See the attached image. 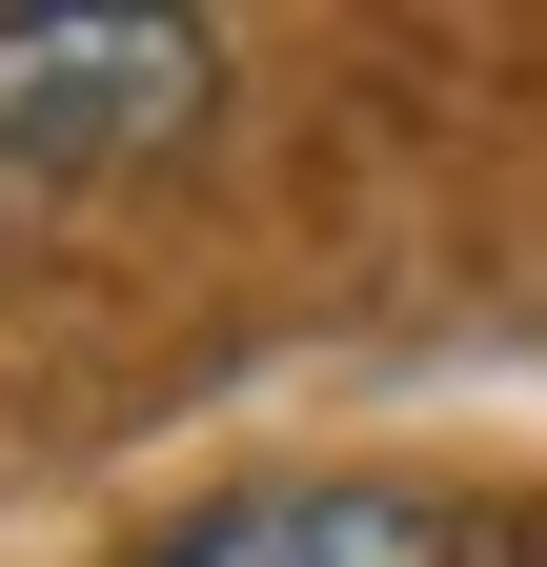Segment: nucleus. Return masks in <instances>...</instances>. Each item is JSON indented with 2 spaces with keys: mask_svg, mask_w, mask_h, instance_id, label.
I'll use <instances>...</instances> for the list:
<instances>
[{
  "mask_svg": "<svg viewBox=\"0 0 547 567\" xmlns=\"http://www.w3.org/2000/svg\"><path fill=\"white\" fill-rule=\"evenodd\" d=\"M122 567H446L426 486H224V507L143 527Z\"/></svg>",
  "mask_w": 547,
  "mask_h": 567,
  "instance_id": "nucleus-2",
  "label": "nucleus"
},
{
  "mask_svg": "<svg viewBox=\"0 0 547 567\" xmlns=\"http://www.w3.org/2000/svg\"><path fill=\"white\" fill-rule=\"evenodd\" d=\"M507 567H547V547H507Z\"/></svg>",
  "mask_w": 547,
  "mask_h": 567,
  "instance_id": "nucleus-3",
  "label": "nucleus"
},
{
  "mask_svg": "<svg viewBox=\"0 0 547 567\" xmlns=\"http://www.w3.org/2000/svg\"><path fill=\"white\" fill-rule=\"evenodd\" d=\"M224 102V41L143 21V0H61V21H0V244L82 224L102 183H143L163 142H203Z\"/></svg>",
  "mask_w": 547,
  "mask_h": 567,
  "instance_id": "nucleus-1",
  "label": "nucleus"
}]
</instances>
